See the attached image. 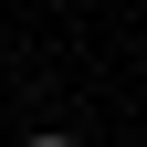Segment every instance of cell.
Listing matches in <instances>:
<instances>
[{
  "instance_id": "cell-1",
  "label": "cell",
  "mask_w": 147,
  "mask_h": 147,
  "mask_svg": "<svg viewBox=\"0 0 147 147\" xmlns=\"http://www.w3.org/2000/svg\"><path fill=\"white\" fill-rule=\"evenodd\" d=\"M32 147H74V137H32Z\"/></svg>"
}]
</instances>
